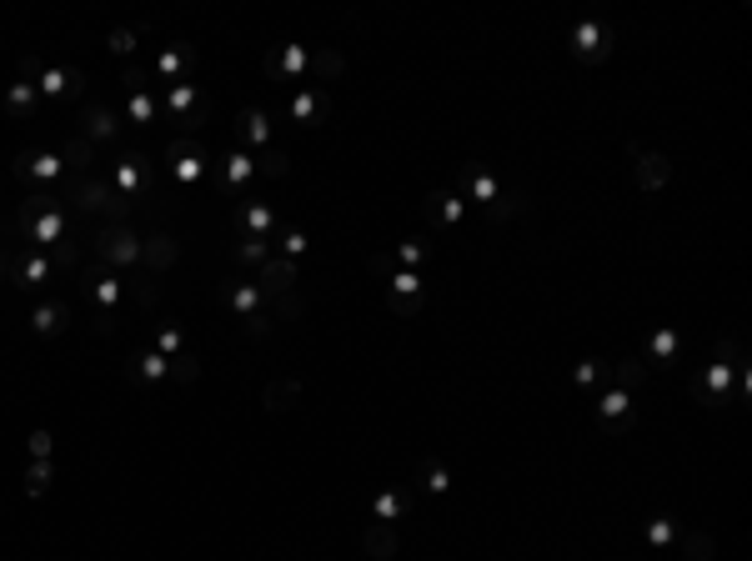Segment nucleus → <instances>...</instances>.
I'll list each match as a JSON object with an SVG mask.
<instances>
[{"mask_svg": "<svg viewBox=\"0 0 752 561\" xmlns=\"http://www.w3.org/2000/svg\"><path fill=\"white\" fill-rule=\"evenodd\" d=\"M407 511H412V496H407L402 486H382V491L371 496V521H387V526H397Z\"/></svg>", "mask_w": 752, "mask_h": 561, "instance_id": "cd10ccee", "label": "nucleus"}, {"mask_svg": "<svg viewBox=\"0 0 752 561\" xmlns=\"http://www.w3.org/2000/svg\"><path fill=\"white\" fill-rule=\"evenodd\" d=\"M371 271H376V276H382V281H387V276L397 271V261H392V256L382 251V256H371Z\"/></svg>", "mask_w": 752, "mask_h": 561, "instance_id": "864d4df0", "label": "nucleus"}, {"mask_svg": "<svg viewBox=\"0 0 752 561\" xmlns=\"http://www.w3.org/2000/svg\"><path fill=\"white\" fill-rule=\"evenodd\" d=\"M226 306L241 316V326H246V336L251 341H261V336H271V316H266V296H261V286L256 281H231L226 286Z\"/></svg>", "mask_w": 752, "mask_h": 561, "instance_id": "0eeeda50", "label": "nucleus"}, {"mask_svg": "<svg viewBox=\"0 0 752 561\" xmlns=\"http://www.w3.org/2000/svg\"><path fill=\"white\" fill-rule=\"evenodd\" d=\"M331 116V96L321 91V86H296L291 96H286V121H296V126H321Z\"/></svg>", "mask_w": 752, "mask_h": 561, "instance_id": "2eb2a0df", "label": "nucleus"}, {"mask_svg": "<svg viewBox=\"0 0 752 561\" xmlns=\"http://www.w3.org/2000/svg\"><path fill=\"white\" fill-rule=\"evenodd\" d=\"M96 161H101V151H96L86 136H71V141L61 146V166H66V176H96Z\"/></svg>", "mask_w": 752, "mask_h": 561, "instance_id": "c85d7f7f", "label": "nucleus"}, {"mask_svg": "<svg viewBox=\"0 0 752 561\" xmlns=\"http://www.w3.org/2000/svg\"><path fill=\"white\" fill-rule=\"evenodd\" d=\"M71 326V301H61V296H41L36 301V311H31V331L36 336H61Z\"/></svg>", "mask_w": 752, "mask_h": 561, "instance_id": "393cba45", "label": "nucleus"}, {"mask_svg": "<svg viewBox=\"0 0 752 561\" xmlns=\"http://www.w3.org/2000/svg\"><path fill=\"white\" fill-rule=\"evenodd\" d=\"M231 261L236 266H266L271 261V241H256V236H236V246H231Z\"/></svg>", "mask_w": 752, "mask_h": 561, "instance_id": "c9c22d12", "label": "nucleus"}, {"mask_svg": "<svg viewBox=\"0 0 752 561\" xmlns=\"http://www.w3.org/2000/svg\"><path fill=\"white\" fill-rule=\"evenodd\" d=\"M156 81H161V91H166V86H181V81H196V51H191V46H161V56H156Z\"/></svg>", "mask_w": 752, "mask_h": 561, "instance_id": "412c9836", "label": "nucleus"}, {"mask_svg": "<svg viewBox=\"0 0 752 561\" xmlns=\"http://www.w3.org/2000/svg\"><path fill=\"white\" fill-rule=\"evenodd\" d=\"M296 406H301V381H296V376H276V381L261 386V411H266V416H286V411H296Z\"/></svg>", "mask_w": 752, "mask_h": 561, "instance_id": "a878e982", "label": "nucleus"}, {"mask_svg": "<svg viewBox=\"0 0 752 561\" xmlns=\"http://www.w3.org/2000/svg\"><path fill=\"white\" fill-rule=\"evenodd\" d=\"M11 276H16V251L0 241V281H11Z\"/></svg>", "mask_w": 752, "mask_h": 561, "instance_id": "603ef678", "label": "nucleus"}, {"mask_svg": "<svg viewBox=\"0 0 752 561\" xmlns=\"http://www.w3.org/2000/svg\"><path fill=\"white\" fill-rule=\"evenodd\" d=\"M271 251H276V256H286V261H301V256L311 251V236H306L301 226H286V221H281V226H276V236H271Z\"/></svg>", "mask_w": 752, "mask_h": 561, "instance_id": "72a5a7b5", "label": "nucleus"}, {"mask_svg": "<svg viewBox=\"0 0 752 561\" xmlns=\"http://www.w3.org/2000/svg\"><path fill=\"white\" fill-rule=\"evenodd\" d=\"M256 176H266V181H281V176H291V161H286V151H261L256 156Z\"/></svg>", "mask_w": 752, "mask_h": 561, "instance_id": "49530a36", "label": "nucleus"}, {"mask_svg": "<svg viewBox=\"0 0 752 561\" xmlns=\"http://www.w3.org/2000/svg\"><path fill=\"white\" fill-rule=\"evenodd\" d=\"M502 191H507V186H502L487 166H462V191H457V196H462L467 206H482V211H487Z\"/></svg>", "mask_w": 752, "mask_h": 561, "instance_id": "4be33fe9", "label": "nucleus"}, {"mask_svg": "<svg viewBox=\"0 0 752 561\" xmlns=\"http://www.w3.org/2000/svg\"><path fill=\"white\" fill-rule=\"evenodd\" d=\"M607 371H612V361H597V356H582V361L572 366V381H577L582 391H592V386H607Z\"/></svg>", "mask_w": 752, "mask_h": 561, "instance_id": "79ce46f5", "label": "nucleus"}, {"mask_svg": "<svg viewBox=\"0 0 752 561\" xmlns=\"http://www.w3.org/2000/svg\"><path fill=\"white\" fill-rule=\"evenodd\" d=\"M392 261H397L402 271H422V266L432 261V246H427L422 236H412V241H397V251H392Z\"/></svg>", "mask_w": 752, "mask_h": 561, "instance_id": "4c0bfd02", "label": "nucleus"}, {"mask_svg": "<svg viewBox=\"0 0 752 561\" xmlns=\"http://www.w3.org/2000/svg\"><path fill=\"white\" fill-rule=\"evenodd\" d=\"M677 356H682V331H677V326H652V336H647V346H642L647 371H667Z\"/></svg>", "mask_w": 752, "mask_h": 561, "instance_id": "5701e85b", "label": "nucleus"}, {"mask_svg": "<svg viewBox=\"0 0 752 561\" xmlns=\"http://www.w3.org/2000/svg\"><path fill=\"white\" fill-rule=\"evenodd\" d=\"M432 496H442V491H452V471L447 466H437V461H427V481H422Z\"/></svg>", "mask_w": 752, "mask_h": 561, "instance_id": "3c124183", "label": "nucleus"}, {"mask_svg": "<svg viewBox=\"0 0 752 561\" xmlns=\"http://www.w3.org/2000/svg\"><path fill=\"white\" fill-rule=\"evenodd\" d=\"M642 536H647V546H652V551H667V546H677V536H682V521H677V516H652Z\"/></svg>", "mask_w": 752, "mask_h": 561, "instance_id": "e433bc0d", "label": "nucleus"}, {"mask_svg": "<svg viewBox=\"0 0 752 561\" xmlns=\"http://www.w3.org/2000/svg\"><path fill=\"white\" fill-rule=\"evenodd\" d=\"M76 121H81V131H76V136H86L96 151L121 141V116H116L111 106H101V101H81V116H76Z\"/></svg>", "mask_w": 752, "mask_h": 561, "instance_id": "ddd939ff", "label": "nucleus"}, {"mask_svg": "<svg viewBox=\"0 0 752 561\" xmlns=\"http://www.w3.org/2000/svg\"><path fill=\"white\" fill-rule=\"evenodd\" d=\"M161 161H166V171L176 176V186L191 191V186H201V176H206V166H211V151H206L196 136H176Z\"/></svg>", "mask_w": 752, "mask_h": 561, "instance_id": "423d86ee", "label": "nucleus"}, {"mask_svg": "<svg viewBox=\"0 0 752 561\" xmlns=\"http://www.w3.org/2000/svg\"><path fill=\"white\" fill-rule=\"evenodd\" d=\"M56 486V466L51 461H31L26 466V496H46Z\"/></svg>", "mask_w": 752, "mask_h": 561, "instance_id": "a18cd8bd", "label": "nucleus"}, {"mask_svg": "<svg viewBox=\"0 0 752 561\" xmlns=\"http://www.w3.org/2000/svg\"><path fill=\"white\" fill-rule=\"evenodd\" d=\"M51 276H56V266H51L46 251H36V246H21V251H16V276H11L16 291H46Z\"/></svg>", "mask_w": 752, "mask_h": 561, "instance_id": "6ab92c4d", "label": "nucleus"}, {"mask_svg": "<svg viewBox=\"0 0 752 561\" xmlns=\"http://www.w3.org/2000/svg\"><path fill=\"white\" fill-rule=\"evenodd\" d=\"M176 261H181L176 231H151V236H141V271H146V276L161 281V271H171Z\"/></svg>", "mask_w": 752, "mask_h": 561, "instance_id": "a211bd4d", "label": "nucleus"}, {"mask_svg": "<svg viewBox=\"0 0 752 561\" xmlns=\"http://www.w3.org/2000/svg\"><path fill=\"white\" fill-rule=\"evenodd\" d=\"M146 26H116L111 36H106V51L111 56H136V36H141Z\"/></svg>", "mask_w": 752, "mask_h": 561, "instance_id": "de8ad7c7", "label": "nucleus"}, {"mask_svg": "<svg viewBox=\"0 0 752 561\" xmlns=\"http://www.w3.org/2000/svg\"><path fill=\"white\" fill-rule=\"evenodd\" d=\"M26 446H31V461H51V451H56V436L41 426V431H31V441H26Z\"/></svg>", "mask_w": 752, "mask_h": 561, "instance_id": "8fccbe9b", "label": "nucleus"}, {"mask_svg": "<svg viewBox=\"0 0 752 561\" xmlns=\"http://www.w3.org/2000/svg\"><path fill=\"white\" fill-rule=\"evenodd\" d=\"M422 221H427L432 231H457V226L467 221V201H462L457 191H427Z\"/></svg>", "mask_w": 752, "mask_h": 561, "instance_id": "f3484780", "label": "nucleus"}, {"mask_svg": "<svg viewBox=\"0 0 752 561\" xmlns=\"http://www.w3.org/2000/svg\"><path fill=\"white\" fill-rule=\"evenodd\" d=\"M261 71H266V81H296V86H306L311 81V46L276 41V46H266Z\"/></svg>", "mask_w": 752, "mask_h": 561, "instance_id": "6e6552de", "label": "nucleus"}, {"mask_svg": "<svg viewBox=\"0 0 752 561\" xmlns=\"http://www.w3.org/2000/svg\"><path fill=\"white\" fill-rule=\"evenodd\" d=\"M196 376H201V361H196L191 351L171 361V381H181V386H186V381H196Z\"/></svg>", "mask_w": 752, "mask_h": 561, "instance_id": "09e8293b", "label": "nucleus"}, {"mask_svg": "<svg viewBox=\"0 0 752 561\" xmlns=\"http://www.w3.org/2000/svg\"><path fill=\"white\" fill-rule=\"evenodd\" d=\"M11 176L21 181V186H31V191H51V186H61L66 181V166H61V151H21L16 161H11Z\"/></svg>", "mask_w": 752, "mask_h": 561, "instance_id": "1a4fd4ad", "label": "nucleus"}, {"mask_svg": "<svg viewBox=\"0 0 752 561\" xmlns=\"http://www.w3.org/2000/svg\"><path fill=\"white\" fill-rule=\"evenodd\" d=\"M387 311L402 316V321H407V316H422V311H427V276L397 266V271L387 276Z\"/></svg>", "mask_w": 752, "mask_h": 561, "instance_id": "9b49d317", "label": "nucleus"}, {"mask_svg": "<svg viewBox=\"0 0 752 561\" xmlns=\"http://www.w3.org/2000/svg\"><path fill=\"white\" fill-rule=\"evenodd\" d=\"M567 56H572L582 71L602 66V61L612 56V26H602V21H582V26H572V36H567Z\"/></svg>", "mask_w": 752, "mask_h": 561, "instance_id": "9d476101", "label": "nucleus"}, {"mask_svg": "<svg viewBox=\"0 0 752 561\" xmlns=\"http://www.w3.org/2000/svg\"><path fill=\"white\" fill-rule=\"evenodd\" d=\"M86 256L96 266H111V271H136L141 266V231L136 226H91Z\"/></svg>", "mask_w": 752, "mask_h": 561, "instance_id": "f03ea898", "label": "nucleus"}, {"mask_svg": "<svg viewBox=\"0 0 752 561\" xmlns=\"http://www.w3.org/2000/svg\"><path fill=\"white\" fill-rule=\"evenodd\" d=\"M121 91H126V106H121V121H126V126L141 131V126L161 121V86H156L146 71L131 66V71L121 76Z\"/></svg>", "mask_w": 752, "mask_h": 561, "instance_id": "39448f33", "label": "nucleus"}, {"mask_svg": "<svg viewBox=\"0 0 752 561\" xmlns=\"http://www.w3.org/2000/svg\"><path fill=\"white\" fill-rule=\"evenodd\" d=\"M21 81H31L41 91V101H81L86 96V76L76 66H46L41 56H21Z\"/></svg>", "mask_w": 752, "mask_h": 561, "instance_id": "7ed1b4c3", "label": "nucleus"}, {"mask_svg": "<svg viewBox=\"0 0 752 561\" xmlns=\"http://www.w3.org/2000/svg\"><path fill=\"white\" fill-rule=\"evenodd\" d=\"M632 406H637V396H627V391L607 386V391L597 396V421H602V426H617L622 416H632Z\"/></svg>", "mask_w": 752, "mask_h": 561, "instance_id": "f704fd0d", "label": "nucleus"}, {"mask_svg": "<svg viewBox=\"0 0 752 561\" xmlns=\"http://www.w3.org/2000/svg\"><path fill=\"white\" fill-rule=\"evenodd\" d=\"M256 286H261V296H266V301L291 296V291L301 286V261H286V256H276V251H271V261L256 271Z\"/></svg>", "mask_w": 752, "mask_h": 561, "instance_id": "aec40b11", "label": "nucleus"}, {"mask_svg": "<svg viewBox=\"0 0 752 561\" xmlns=\"http://www.w3.org/2000/svg\"><path fill=\"white\" fill-rule=\"evenodd\" d=\"M221 176H226V191H246L256 181V156L251 151H231L221 161Z\"/></svg>", "mask_w": 752, "mask_h": 561, "instance_id": "473e14b6", "label": "nucleus"}, {"mask_svg": "<svg viewBox=\"0 0 752 561\" xmlns=\"http://www.w3.org/2000/svg\"><path fill=\"white\" fill-rule=\"evenodd\" d=\"M677 546H682V561H712V556H717V546H712V536H707L702 526L682 531V536H677Z\"/></svg>", "mask_w": 752, "mask_h": 561, "instance_id": "ea45409f", "label": "nucleus"}, {"mask_svg": "<svg viewBox=\"0 0 752 561\" xmlns=\"http://www.w3.org/2000/svg\"><path fill=\"white\" fill-rule=\"evenodd\" d=\"M41 111V91L31 86V81H11L6 86V116L11 121H26V116H36Z\"/></svg>", "mask_w": 752, "mask_h": 561, "instance_id": "7c9ffc66", "label": "nucleus"}, {"mask_svg": "<svg viewBox=\"0 0 752 561\" xmlns=\"http://www.w3.org/2000/svg\"><path fill=\"white\" fill-rule=\"evenodd\" d=\"M346 71V56L336 46H311V81L306 86H321V81H336Z\"/></svg>", "mask_w": 752, "mask_h": 561, "instance_id": "2f4dec72", "label": "nucleus"}, {"mask_svg": "<svg viewBox=\"0 0 752 561\" xmlns=\"http://www.w3.org/2000/svg\"><path fill=\"white\" fill-rule=\"evenodd\" d=\"M747 396V351L737 336H722L712 346V361H707V376L697 386V401L702 406H722V401H742Z\"/></svg>", "mask_w": 752, "mask_h": 561, "instance_id": "f257e3e1", "label": "nucleus"}, {"mask_svg": "<svg viewBox=\"0 0 752 561\" xmlns=\"http://www.w3.org/2000/svg\"><path fill=\"white\" fill-rule=\"evenodd\" d=\"M131 366H136V376H141L146 386H161V381H171V361H166L161 351H141Z\"/></svg>", "mask_w": 752, "mask_h": 561, "instance_id": "58836bf2", "label": "nucleus"}, {"mask_svg": "<svg viewBox=\"0 0 752 561\" xmlns=\"http://www.w3.org/2000/svg\"><path fill=\"white\" fill-rule=\"evenodd\" d=\"M482 216H487L492 226H507L512 216H522V191H502V196H497V201H492Z\"/></svg>", "mask_w": 752, "mask_h": 561, "instance_id": "c03bdc74", "label": "nucleus"}, {"mask_svg": "<svg viewBox=\"0 0 752 561\" xmlns=\"http://www.w3.org/2000/svg\"><path fill=\"white\" fill-rule=\"evenodd\" d=\"M607 381H617V391L637 396V391H642V386L652 381V371H647V361H642V356H627V361H612Z\"/></svg>", "mask_w": 752, "mask_h": 561, "instance_id": "c756f323", "label": "nucleus"}, {"mask_svg": "<svg viewBox=\"0 0 752 561\" xmlns=\"http://www.w3.org/2000/svg\"><path fill=\"white\" fill-rule=\"evenodd\" d=\"M111 191H116V196H126L131 206H146V201L156 196V166H151V156H141V151H121V156H116V166H111Z\"/></svg>", "mask_w": 752, "mask_h": 561, "instance_id": "20e7f679", "label": "nucleus"}, {"mask_svg": "<svg viewBox=\"0 0 752 561\" xmlns=\"http://www.w3.org/2000/svg\"><path fill=\"white\" fill-rule=\"evenodd\" d=\"M361 551H366L371 561H392V556L402 551L397 526H387V521H366V526H361Z\"/></svg>", "mask_w": 752, "mask_h": 561, "instance_id": "bb28decb", "label": "nucleus"}, {"mask_svg": "<svg viewBox=\"0 0 752 561\" xmlns=\"http://www.w3.org/2000/svg\"><path fill=\"white\" fill-rule=\"evenodd\" d=\"M236 226H241V236L271 241V236H276V226H281V211H276L266 196H246V201L236 206Z\"/></svg>", "mask_w": 752, "mask_h": 561, "instance_id": "4468645a", "label": "nucleus"}, {"mask_svg": "<svg viewBox=\"0 0 752 561\" xmlns=\"http://www.w3.org/2000/svg\"><path fill=\"white\" fill-rule=\"evenodd\" d=\"M236 136H241V151H246V146H251L256 156L271 151V116H266L261 106H246V111L236 116Z\"/></svg>", "mask_w": 752, "mask_h": 561, "instance_id": "b1692460", "label": "nucleus"}, {"mask_svg": "<svg viewBox=\"0 0 752 561\" xmlns=\"http://www.w3.org/2000/svg\"><path fill=\"white\" fill-rule=\"evenodd\" d=\"M627 156H632V181H637L642 191H662V186L672 181V161H667L662 151H642L637 141H627Z\"/></svg>", "mask_w": 752, "mask_h": 561, "instance_id": "dca6fc26", "label": "nucleus"}, {"mask_svg": "<svg viewBox=\"0 0 752 561\" xmlns=\"http://www.w3.org/2000/svg\"><path fill=\"white\" fill-rule=\"evenodd\" d=\"M126 296H131L141 311H156V306H161V296H156V276H146V271H136V276L126 281Z\"/></svg>", "mask_w": 752, "mask_h": 561, "instance_id": "37998d69", "label": "nucleus"}, {"mask_svg": "<svg viewBox=\"0 0 752 561\" xmlns=\"http://www.w3.org/2000/svg\"><path fill=\"white\" fill-rule=\"evenodd\" d=\"M161 111H166L171 121H181V126H201L211 106H206L201 81H181V86H166V91H161Z\"/></svg>", "mask_w": 752, "mask_h": 561, "instance_id": "f8f14e48", "label": "nucleus"}, {"mask_svg": "<svg viewBox=\"0 0 752 561\" xmlns=\"http://www.w3.org/2000/svg\"><path fill=\"white\" fill-rule=\"evenodd\" d=\"M151 351H161L166 361L186 356V331H181L176 321H161V326H156V346H151Z\"/></svg>", "mask_w": 752, "mask_h": 561, "instance_id": "a19ab883", "label": "nucleus"}]
</instances>
